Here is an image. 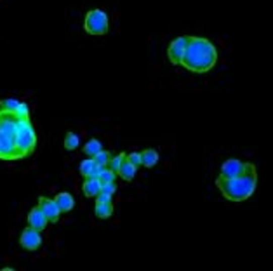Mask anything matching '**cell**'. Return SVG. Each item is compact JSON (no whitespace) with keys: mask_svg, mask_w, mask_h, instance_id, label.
I'll use <instances>...</instances> for the list:
<instances>
[{"mask_svg":"<svg viewBox=\"0 0 273 271\" xmlns=\"http://www.w3.org/2000/svg\"><path fill=\"white\" fill-rule=\"evenodd\" d=\"M217 63V49L209 38L188 37L185 54L179 65L192 73H207Z\"/></svg>","mask_w":273,"mask_h":271,"instance_id":"6da1fadb","label":"cell"},{"mask_svg":"<svg viewBox=\"0 0 273 271\" xmlns=\"http://www.w3.org/2000/svg\"><path fill=\"white\" fill-rule=\"evenodd\" d=\"M216 186L221 195L230 202H244L254 195L257 186V172L252 164H247L245 171L235 178H217Z\"/></svg>","mask_w":273,"mask_h":271,"instance_id":"7a4b0ae2","label":"cell"},{"mask_svg":"<svg viewBox=\"0 0 273 271\" xmlns=\"http://www.w3.org/2000/svg\"><path fill=\"white\" fill-rule=\"evenodd\" d=\"M37 146V134H35V129L32 125L30 119L18 120L16 127V148L21 155V158L32 155Z\"/></svg>","mask_w":273,"mask_h":271,"instance_id":"3957f363","label":"cell"},{"mask_svg":"<svg viewBox=\"0 0 273 271\" xmlns=\"http://www.w3.org/2000/svg\"><path fill=\"white\" fill-rule=\"evenodd\" d=\"M108 26H110V21H108V16L104 11L101 9H92L85 14L84 19V30L87 31L89 35H104L108 31Z\"/></svg>","mask_w":273,"mask_h":271,"instance_id":"277c9868","label":"cell"},{"mask_svg":"<svg viewBox=\"0 0 273 271\" xmlns=\"http://www.w3.org/2000/svg\"><path fill=\"white\" fill-rule=\"evenodd\" d=\"M18 148H16V136L6 134V132L0 131V160H7V162H13V160H19Z\"/></svg>","mask_w":273,"mask_h":271,"instance_id":"5b68a950","label":"cell"},{"mask_svg":"<svg viewBox=\"0 0 273 271\" xmlns=\"http://www.w3.org/2000/svg\"><path fill=\"white\" fill-rule=\"evenodd\" d=\"M19 245L25 250H30V252H35L38 247L42 245V235L40 231L33 230V228H25L21 231V237H19Z\"/></svg>","mask_w":273,"mask_h":271,"instance_id":"8992f818","label":"cell"},{"mask_svg":"<svg viewBox=\"0 0 273 271\" xmlns=\"http://www.w3.org/2000/svg\"><path fill=\"white\" fill-rule=\"evenodd\" d=\"M186 44H188V37H178L169 44L167 58H169V61L173 63L174 66H178L179 63H181V58H183V54H185Z\"/></svg>","mask_w":273,"mask_h":271,"instance_id":"52a82bcc","label":"cell"},{"mask_svg":"<svg viewBox=\"0 0 273 271\" xmlns=\"http://www.w3.org/2000/svg\"><path fill=\"white\" fill-rule=\"evenodd\" d=\"M38 209L44 212V215L47 218L49 223H58L60 221V215H61V210L58 207V203L50 198H45V196H40L38 198Z\"/></svg>","mask_w":273,"mask_h":271,"instance_id":"ba28073f","label":"cell"},{"mask_svg":"<svg viewBox=\"0 0 273 271\" xmlns=\"http://www.w3.org/2000/svg\"><path fill=\"white\" fill-rule=\"evenodd\" d=\"M247 167V162H242V160L237 158H228L226 162H223L221 166V178H235V176H240L242 172Z\"/></svg>","mask_w":273,"mask_h":271,"instance_id":"9c48e42d","label":"cell"},{"mask_svg":"<svg viewBox=\"0 0 273 271\" xmlns=\"http://www.w3.org/2000/svg\"><path fill=\"white\" fill-rule=\"evenodd\" d=\"M47 225H49V221L44 215V212L38 209V207H33L28 214V226L37 231H44L45 228H47Z\"/></svg>","mask_w":273,"mask_h":271,"instance_id":"30bf717a","label":"cell"},{"mask_svg":"<svg viewBox=\"0 0 273 271\" xmlns=\"http://www.w3.org/2000/svg\"><path fill=\"white\" fill-rule=\"evenodd\" d=\"M99 188L101 184L96 178H85L84 184H82V193L87 198H96L99 195Z\"/></svg>","mask_w":273,"mask_h":271,"instance_id":"8fae6325","label":"cell"},{"mask_svg":"<svg viewBox=\"0 0 273 271\" xmlns=\"http://www.w3.org/2000/svg\"><path fill=\"white\" fill-rule=\"evenodd\" d=\"M54 202L58 203V207H60L61 212H70L75 207V200H73V196L68 193V191H61V193L56 195V198H54Z\"/></svg>","mask_w":273,"mask_h":271,"instance_id":"7c38bea8","label":"cell"},{"mask_svg":"<svg viewBox=\"0 0 273 271\" xmlns=\"http://www.w3.org/2000/svg\"><path fill=\"white\" fill-rule=\"evenodd\" d=\"M136 171H138V167H134L131 162H127V160H124L119 172H117V176H120L124 181H132L136 178Z\"/></svg>","mask_w":273,"mask_h":271,"instance_id":"4fadbf2b","label":"cell"},{"mask_svg":"<svg viewBox=\"0 0 273 271\" xmlns=\"http://www.w3.org/2000/svg\"><path fill=\"white\" fill-rule=\"evenodd\" d=\"M96 215L99 219H108L113 214V203L112 202H99L96 200Z\"/></svg>","mask_w":273,"mask_h":271,"instance_id":"5bb4252c","label":"cell"},{"mask_svg":"<svg viewBox=\"0 0 273 271\" xmlns=\"http://www.w3.org/2000/svg\"><path fill=\"white\" fill-rule=\"evenodd\" d=\"M141 160H143V166L151 169V167H155V164L158 162V153L155 150H151V148H148V150L141 151Z\"/></svg>","mask_w":273,"mask_h":271,"instance_id":"9a60e30c","label":"cell"},{"mask_svg":"<svg viewBox=\"0 0 273 271\" xmlns=\"http://www.w3.org/2000/svg\"><path fill=\"white\" fill-rule=\"evenodd\" d=\"M101 150H103V144L99 143V139H89L84 146V153H85V156H89V158H92L94 155H97Z\"/></svg>","mask_w":273,"mask_h":271,"instance_id":"2e32d148","label":"cell"},{"mask_svg":"<svg viewBox=\"0 0 273 271\" xmlns=\"http://www.w3.org/2000/svg\"><path fill=\"white\" fill-rule=\"evenodd\" d=\"M79 144H80L79 134H75V132H66V136H65V148H66V150H68V151L77 150V148H79Z\"/></svg>","mask_w":273,"mask_h":271,"instance_id":"e0dca14e","label":"cell"},{"mask_svg":"<svg viewBox=\"0 0 273 271\" xmlns=\"http://www.w3.org/2000/svg\"><path fill=\"white\" fill-rule=\"evenodd\" d=\"M94 167H96V162H94V158H84L80 162V174H82V178H89L91 176V172L94 171Z\"/></svg>","mask_w":273,"mask_h":271,"instance_id":"ac0fdd59","label":"cell"},{"mask_svg":"<svg viewBox=\"0 0 273 271\" xmlns=\"http://www.w3.org/2000/svg\"><path fill=\"white\" fill-rule=\"evenodd\" d=\"M124 160H126V153H119L117 156H112V158L108 160L106 169H110V171H113V172L117 174V172H119V169H120V166H122Z\"/></svg>","mask_w":273,"mask_h":271,"instance_id":"d6986e66","label":"cell"},{"mask_svg":"<svg viewBox=\"0 0 273 271\" xmlns=\"http://www.w3.org/2000/svg\"><path fill=\"white\" fill-rule=\"evenodd\" d=\"M117 179V174L110 169L104 167L103 171L99 172V176H97V181H99V184H108V183H115Z\"/></svg>","mask_w":273,"mask_h":271,"instance_id":"ffe728a7","label":"cell"},{"mask_svg":"<svg viewBox=\"0 0 273 271\" xmlns=\"http://www.w3.org/2000/svg\"><path fill=\"white\" fill-rule=\"evenodd\" d=\"M94 158V162H96V166H99V167H106V164H108V160L112 158V155H110V151H106V150H101L97 155L92 156Z\"/></svg>","mask_w":273,"mask_h":271,"instance_id":"44dd1931","label":"cell"},{"mask_svg":"<svg viewBox=\"0 0 273 271\" xmlns=\"http://www.w3.org/2000/svg\"><path fill=\"white\" fill-rule=\"evenodd\" d=\"M14 115L18 117V120H25V119H30V108L26 103H19L18 108L14 110Z\"/></svg>","mask_w":273,"mask_h":271,"instance_id":"7402d4cb","label":"cell"},{"mask_svg":"<svg viewBox=\"0 0 273 271\" xmlns=\"http://www.w3.org/2000/svg\"><path fill=\"white\" fill-rule=\"evenodd\" d=\"M19 101L18 99H13V97H7V99H2L0 101V110H6V112H14L18 108Z\"/></svg>","mask_w":273,"mask_h":271,"instance_id":"603a6c76","label":"cell"},{"mask_svg":"<svg viewBox=\"0 0 273 271\" xmlns=\"http://www.w3.org/2000/svg\"><path fill=\"white\" fill-rule=\"evenodd\" d=\"M126 160H127V162H131L134 167H141V166H143L141 153H139V151H132V153H129V155H126Z\"/></svg>","mask_w":273,"mask_h":271,"instance_id":"cb8c5ba5","label":"cell"},{"mask_svg":"<svg viewBox=\"0 0 273 271\" xmlns=\"http://www.w3.org/2000/svg\"><path fill=\"white\" fill-rule=\"evenodd\" d=\"M115 191H117V183L101 184V188H99V193H103V195H110V196H113V195H115Z\"/></svg>","mask_w":273,"mask_h":271,"instance_id":"d4e9b609","label":"cell"}]
</instances>
